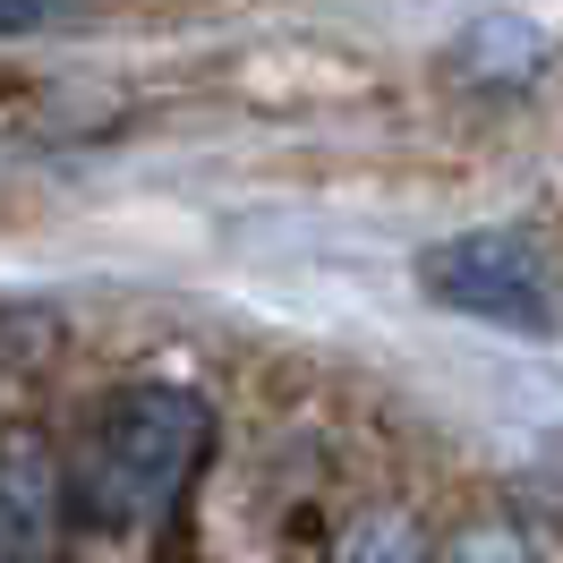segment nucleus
I'll list each match as a JSON object with an SVG mask.
<instances>
[{
	"mask_svg": "<svg viewBox=\"0 0 563 563\" xmlns=\"http://www.w3.org/2000/svg\"><path fill=\"white\" fill-rule=\"evenodd\" d=\"M60 512H69L60 453L43 444L35 427H9V435H0V563L43 555V538H52Z\"/></svg>",
	"mask_w": 563,
	"mask_h": 563,
	"instance_id": "7ed1b4c3",
	"label": "nucleus"
},
{
	"mask_svg": "<svg viewBox=\"0 0 563 563\" xmlns=\"http://www.w3.org/2000/svg\"><path fill=\"white\" fill-rule=\"evenodd\" d=\"M52 26V0H0V35H35Z\"/></svg>",
	"mask_w": 563,
	"mask_h": 563,
	"instance_id": "0eeeda50",
	"label": "nucleus"
},
{
	"mask_svg": "<svg viewBox=\"0 0 563 563\" xmlns=\"http://www.w3.org/2000/svg\"><path fill=\"white\" fill-rule=\"evenodd\" d=\"M453 60H461V77H478V86H529L538 77V60H547V35L529 26V18H478L470 35L453 43Z\"/></svg>",
	"mask_w": 563,
	"mask_h": 563,
	"instance_id": "20e7f679",
	"label": "nucleus"
},
{
	"mask_svg": "<svg viewBox=\"0 0 563 563\" xmlns=\"http://www.w3.org/2000/svg\"><path fill=\"white\" fill-rule=\"evenodd\" d=\"M206 444H213L206 393H188V385H120V393H103L95 419L77 427L69 461H60V478H69V521L77 529H145V521H163L179 495H188Z\"/></svg>",
	"mask_w": 563,
	"mask_h": 563,
	"instance_id": "f257e3e1",
	"label": "nucleus"
},
{
	"mask_svg": "<svg viewBox=\"0 0 563 563\" xmlns=\"http://www.w3.org/2000/svg\"><path fill=\"white\" fill-rule=\"evenodd\" d=\"M419 290L435 308H453L470 324H495V333H555L563 290H555V256L529 240V231H453V240L419 247Z\"/></svg>",
	"mask_w": 563,
	"mask_h": 563,
	"instance_id": "f03ea898",
	"label": "nucleus"
},
{
	"mask_svg": "<svg viewBox=\"0 0 563 563\" xmlns=\"http://www.w3.org/2000/svg\"><path fill=\"white\" fill-rule=\"evenodd\" d=\"M435 563H538V547H529L521 521H470L444 538V555Z\"/></svg>",
	"mask_w": 563,
	"mask_h": 563,
	"instance_id": "423d86ee",
	"label": "nucleus"
},
{
	"mask_svg": "<svg viewBox=\"0 0 563 563\" xmlns=\"http://www.w3.org/2000/svg\"><path fill=\"white\" fill-rule=\"evenodd\" d=\"M333 563H427V547H419V529H410V512L376 504V512H358V521L342 529Z\"/></svg>",
	"mask_w": 563,
	"mask_h": 563,
	"instance_id": "39448f33",
	"label": "nucleus"
}]
</instances>
